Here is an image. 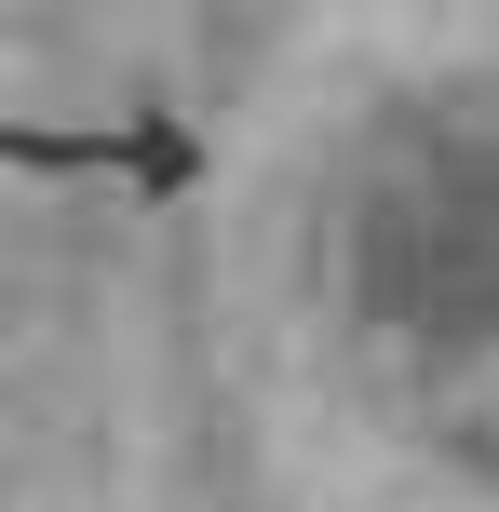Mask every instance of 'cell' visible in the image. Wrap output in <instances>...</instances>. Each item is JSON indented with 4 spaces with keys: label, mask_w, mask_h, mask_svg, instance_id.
Returning a JSON list of instances; mask_svg holds the SVG:
<instances>
[{
    "label": "cell",
    "mask_w": 499,
    "mask_h": 512,
    "mask_svg": "<svg viewBox=\"0 0 499 512\" xmlns=\"http://www.w3.org/2000/svg\"><path fill=\"white\" fill-rule=\"evenodd\" d=\"M351 310L432 364L499 351V122H419L365 162Z\"/></svg>",
    "instance_id": "6da1fadb"
}]
</instances>
